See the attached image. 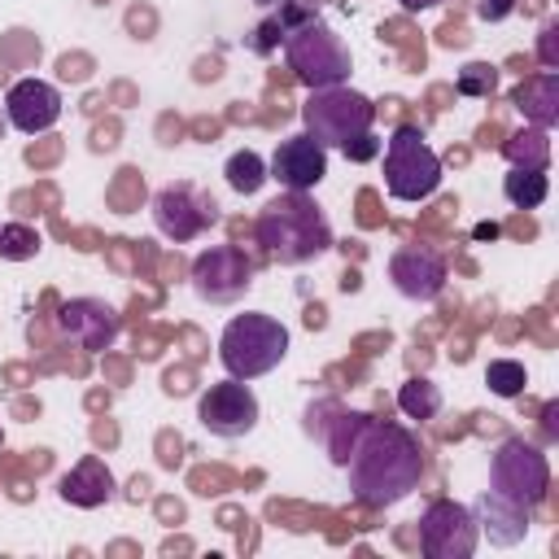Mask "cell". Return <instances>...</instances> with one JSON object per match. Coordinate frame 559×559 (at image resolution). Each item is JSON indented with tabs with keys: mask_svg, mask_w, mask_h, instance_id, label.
I'll list each match as a JSON object with an SVG mask.
<instances>
[{
	"mask_svg": "<svg viewBox=\"0 0 559 559\" xmlns=\"http://www.w3.org/2000/svg\"><path fill=\"white\" fill-rule=\"evenodd\" d=\"M258 240L266 245L271 258H280L284 266H297V262H310L332 249V227L306 192H288V197H275L271 205H262Z\"/></svg>",
	"mask_w": 559,
	"mask_h": 559,
	"instance_id": "cell-2",
	"label": "cell"
},
{
	"mask_svg": "<svg viewBox=\"0 0 559 559\" xmlns=\"http://www.w3.org/2000/svg\"><path fill=\"white\" fill-rule=\"evenodd\" d=\"M4 114L22 135H44L61 118V92L44 79H17L4 92Z\"/></svg>",
	"mask_w": 559,
	"mask_h": 559,
	"instance_id": "cell-13",
	"label": "cell"
},
{
	"mask_svg": "<svg viewBox=\"0 0 559 559\" xmlns=\"http://www.w3.org/2000/svg\"><path fill=\"white\" fill-rule=\"evenodd\" d=\"M367 419H371V415H358V411H341V415H336V424H332V432H328V454H332L336 467L349 459V450H354L358 432L367 428Z\"/></svg>",
	"mask_w": 559,
	"mask_h": 559,
	"instance_id": "cell-24",
	"label": "cell"
},
{
	"mask_svg": "<svg viewBox=\"0 0 559 559\" xmlns=\"http://www.w3.org/2000/svg\"><path fill=\"white\" fill-rule=\"evenodd\" d=\"M485 384H489V393H498V397H520L524 384H528V371H524V362H515V358H493V362L485 367Z\"/></svg>",
	"mask_w": 559,
	"mask_h": 559,
	"instance_id": "cell-23",
	"label": "cell"
},
{
	"mask_svg": "<svg viewBox=\"0 0 559 559\" xmlns=\"http://www.w3.org/2000/svg\"><path fill=\"white\" fill-rule=\"evenodd\" d=\"M454 87H459V96H489L498 87V70L489 61H472V66L459 70Z\"/></svg>",
	"mask_w": 559,
	"mask_h": 559,
	"instance_id": "cell-26",
	"label": "cell"
},
{
	"mask_svg": "<svg viewBox=\"0 0 559 559\" xmlns=\"http://www.w3.org/2000/svg\"><path fill=\"white\" fill-rule=\"evenodd\" d=\"M432 4H441V0H402V9H411V13H419V9H432Z\"/></svg>",
	"mask_w": 559,
	"mask_h": 559,
	"instance_id": "cell-29",
	"label": "cell"
},
{
	"mask_svg": "<svg viewBox=\"0 0 559 559\" xmlns=\"http://www.w3.org/2000/svg\"><path fill=\"white\" fill-rule=\"evenodd\" d=\"M507 162L511 166H528V170H546L550 162V140H546V127H524L515 131L507 144H502Z\"/></svg>",
	"mask_w": 559,
	"mask_h": 559,
	"instance_id": "cell-18",
	"label": "cell"
},
{
	"mask_svg": "<svg viewBox=\"0 0 559 559\" xmlns=\"http://www.w3.org/2000/svg\"><path fill=\"white\" fill-rule=\"evenodd\" d=\"M511 9H515V0H476V13H480L485 22H502Z\"/></svg>",
	"mask_w": 559,
	"mask_h": 559,
	"instance_id": "cell-28",
	"label": "cell"
},
{
	"mask_svg": "<svg viewBox=\"0 0 559 559\" xmlns=\"http://www.w3.org/2000/svg\"><path fill=\"white\" fill-rule=\"evenodd\" d=\"M397 406L411 415V419H432L441 411V389L432 380H406L402 393H397Z\"/></svg>",
	"mask_w": 559,
	"mask_h": 559,
	"instance_id": "cell-22",
	"label": "cell"
},
{
	"mask_svg": "<svg viewBox=\"0 0 559 559\" xmlns=\"http://www.w3.org/2000/svg\"><path fill=\"white\" fill-rule=\"evenodd\" d=\"M341 467L349 472V489L362 507H393L419 485L424 454L406 428L367 419V428L358 432V441Z\"/></svg>",
	"mask_w": 559,
	"mask_h": 559,
	"instance_id": "cell-1",
	"label": "cell"
},
{
	"mask_svg": "<svg viewBox=\"0 0 559 559\" xmlns=\"http://www.w3.org/2000/svg\"><path fill=\"white\" fill-rule=\"evenodd\" d=\"M35 253H39V236H35L31 227H22V223H0V258L26 262V258H35Z\"/></svg>",
	"mask_w": 559,
	"mask_h": 559,
	"instance_id": "cell-25",
	"label": "cell"
},
{
	"mask_svg": "<svg viewBox=\"0 0 559 559\" xmlns=\"http://www.w3.org/2000/svg\"><path fill=\"white\" fill-rule=\"evenodd\" d=\"M223 175H227V188H231V192L253 197V192L266 183V162H262L253 148H240V153H231V157H227Z\"/></svg>",
	"mask_w": 559,
	"mask_h": 559,
	"instance_id": "cell-20",
	"label": "cell"
},
{
	"mask_svg": "<svg viewBox=\"0 0 559 559\" xmlns=\"http://www.w3.org/2000/svg\"><path fill=\"white\" fill-rule=\"evenodd\" d=\"M284 52H288L293 74H297L310 92H319V87H341V83L349 79V48H345L341 35H336L332 26H323L314 13L284 31Z\"/></svg>",
	"mask_w": 559,
	"mask_h": 559,
	"instance_id": "cell-4",
	"label": "cell"
},
{
	"mask_svg": "<svg viewBox=\"0 0 559 559\" xmlns=\"http://www.w3.org/2000/svg\"><path fill=\"white\" fill-rule=\"evenodd\" d=\"M389 280L411 301H432L445 288V262L432 249H397L389 258Z\"/></svg>",
	"mask_w": 559,
	"mask_h": 559,
	"instance_id": "cell-15",
	"label": "cell"
},
{
	"mask_svg": "<svg viewBox=\"0 0 559 559\" xmlns=\"http://www.w3.org/2000/svg\"><path fill=\"white\" fill-rule=\"evenodd\" d=\"M61 498L66 502H74V507H100V502H109L114 498V472L96 459V454H87V459H79L66 476H61Z\"/></svg>",
	"mask_w": 559,
	"mask_h": 559,
	"instance_id": "cell-16",
	"label": "cell"
},
{
	"mask_svg": "<svg viewBox=\"0 0 559 559\" xmlns=\"http://www.w3.org/2000/svg\"><path fill=\"white\" fill-rule=\"evenodd\" d=\"M301 122H306V131H310L323 148H341L345 140L371 131L376 105H371L362 92H349V87H319V92H310V100L301 105Z\"/></svg>",
	"mask_w": 559,
	"mask_h": 559,
	"instance_id": "cell-6",
	"label": "cell"
},
{
	"mask_svg": "<svg viewBox=\"0 0 559 559\" xmlns=\"http://www.w3.org/2000/svg\"><path fill=\"white\" fill-rule=\"evenodd\" d=\"M323 175H328V148L310 131L280 140L271 153V166H266V179H275L288 192H310L323 183Z\"/></svg>",
	"mask_w": 559,
	"mask_h": 559,
	"instance_id": "cell-11",
	"label": "cell"
},
{
	"mask_svg": "<svg viewBox=\"0 0 559 559\" xmlns=\"http://www.w3.org/2000/svg\"><path fill=\"white\" fill-rule=\"evenodd\" d=\"M515 105H520L537 127H550V122L559 118V105H555V79L546 74V79L520 87V92H515Z\"/></svg>",
	"mask_w": 559,
	"mask_h": 559,
	"instance_id": "cell-21",
	"label": "cell"
},
{
	"mask_svg": "<svg viewBox=\"0 0 559 559\" xmlns=\"http://www.w3.org/2000/svg\"><path fill=\"white\" fill-rule=\"evenodd\" d=\"M493 493L520 502V507H533L542 493H546V463L533 445L524 441H507L493 459Z\"/></svg>",
	"mask_w": 559,
	"mask_h": 559,
	"instance_id": "cell-12",
	"label": "cell"
},
{
	"mask_svg": "<svg viewBox=\"0 0 559 559\" xmlns=\"http://www.w3.org/2000/svg\"><path fill=\"white\" fill-rule=\"evenodd\" d=\"M258 415H262V406H258L253 389H249L245 380H236V376L210 384V389L197 397V419H201V428L214 432V437H223V441L249 437V432L258 428Z\"/></svg>",
	"mask_w": 559,
	"mask_h": 559,
	"instance_id": "cell-7",
	"label": "cell"
},
{
	"mask_svg": "<svg viewBox=\"0 0 559 559\" xmlns=\"http://www.w3.org/2000/svg\"><path fill=\"white\" fill-rule=\"evenodd\" d=\"M218 218V205L214 197L197 192L192 183H166L157 197H153V223L166 240H192L201 227H210Z\"/></svg>",
	"mask_w": 559,
	"mask_h": 559,
	"instance_id": "cell-10",
	"label": "cell"
},
{
	"mask_svg": "<svg viewBox=\"0 0 559 559\" xmlns=\"http://www.w3.org/2000/svg\"><path fill=\"white\" fill-rule=\"evenodd\" d=\"M249 284H253V262L236 245H214V249L197 253V262H192V288L210 306H227V301L245 297Z\"/></svg>",
	"mask_w": 559,
	"mask_h": 559,
	"instance_id": "cell-8",
	"label": "cell"
},
{
	"mask_svg": "<svg viewBox=\"0 0 559 559\" xmlns=\"http://www.w3.org/2000/svg\"><path fill=\"white\" fill-rule=\"evenodd\" d=\"M502 192H507V201H511L515 210H537V205L546 201V192H550V179H546V170L511 166V175L502 179Z\"/></svg>",
	"mask_w": 559,
	"mask_h": 559,
	"instance_id": "cell-19",
	"label": "cell"
},
{
	"mask_svg": "<svg viewBox=\"0 0 559 559\" xmlns=\"http://www.w3.org/2000/svg\"><path fill=\"white\" fill-rule=\"evenodd\" d=\"M419 550L428 559H467L476 550V515L463 502H432L419 520Z\"/></svg>",
	"mask_w": 559,
	"mask_h": 559,
	"instance_id": "cell-9",
	"label": "cell"
},
{
	"mask_svg": "<svg viewBox=\"0 0 559 559\" xmlns=\"http://www.w3.org/2000/svg\"><path fill=\"white\" fill-rule=\"evenodd\" d=\"M57 328L79 349H109L118 336V314H114V306H105L96 297H74L57 310Z\"/></svg>",
	"mask_w": 559,
	"mask_h": 559,
	"instance_id": "cell-14",
	"label": "cell"
},
{
	"mask_svg": "<svg viewBox=\"0 0 559 559\" xmlns=\"http://www.w3.org/2000/svg\"><path fill=\"white\" fill-rule=\"evenodd\" d=\"M284 354H288V328L262 310L236 314L218 336V362L236 380H258V376L275 371L284 362Z\"/></svg>",
	"mask_w": 559,
	"mask_h": 559,
	"instance_id": "cell-3",
	"label": "cell"
},
{
	"mask_svg": "<svg viewBox=\"0 0 559 559\" xmlns=\"http://www.w3.org/2000/svg\"><path fill=\"white\" fill-rule=\"evenodd\" d=\"M384 188L393 201H428L441 188V157L419 127H397L384 144Z\"/></svg>",
	"mask_w": 559,
	"mask_h": 559,
	"instance_id": "cell-5",
	"label": "cell"
},
{
	"mask_svg": "<svg viewBox=\"0 0 559 559\" xmlns=\"http://www.w3.org/2000/svg\"><path fill=\"white\" fill-rule=\"evenodd\" d=\"M476 515H480V528L489 533V542H498V546H511L528 533V507H520L493 489L476 498Z\"/></svg>",
	"mask_w": 559,
	"mask_h": 559,
	"instance_id": "cell-17",
	"label": "cell"
},
{
	"mask_svg": "<svg viewBox=\"0 0 559 559\" xmlns=\"http://www.w3.org/2000/svg\"><path fill=\"white\" fill-rule=\"evenodd\" d=\"M258 4H271V0H258Z\"/></svg>",
	"mask_w": 559,
	"mask_h": 559,
	"instance_id": "cell-30",
	"label": "cell"
},
{
	"mask_svg": "<svg viewBox=\"0 0 559 559\" xmlns=\"http://www.w3.org/2000/svg\"><path fill=\"white\" fill-rule=\"evenodd\" d=\"M341 153H345L349 162H371V157L380 153V140H376L371 131H362V135H354V140H345V144H341Z\"/></svg>",
	"mask_w": 559,
	"mask_h": 559,
	"instance_id": "cell-27",
	"label": "cell"
}]
</instances>
